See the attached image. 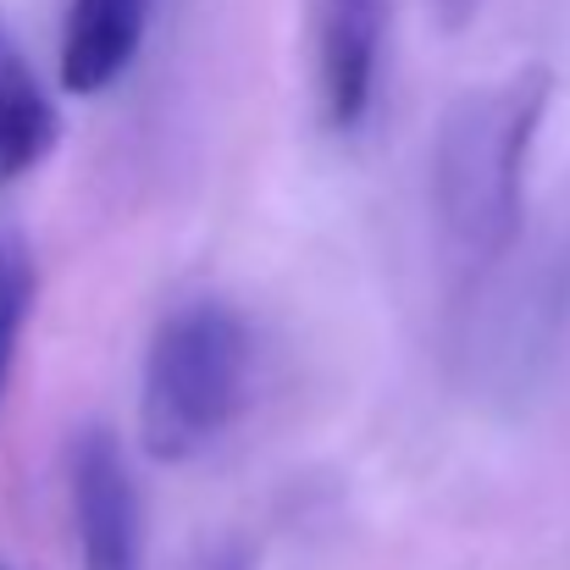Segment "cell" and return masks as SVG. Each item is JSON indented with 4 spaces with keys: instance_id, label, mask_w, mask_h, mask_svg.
<instances>
[{
    "instance_id": "4",
    "label": "cell",
    "mask_w": 570,
    "mask_h": 570,
    "mask_svg": "<svg viewBox=\"0 0 570 570\" xmlns=\"http://www.w3.org/2000/svg\"><path fill=\"white\" fill-rule=\"evenodd\" d=\"M322 45V106L338 134H355L372 111L382 56V0H322L316 17Z\"/></svg>"
},
{
    "instance_id": "5",
    "label": "cell",
    "mask_w": 570,
    "mask_h": 570,
    "mask_svg": "<svg viewBox=\"0 0 570 570\" xmlns=\"http://www.w3.org/2000/svg\"><path fill=\"white\" fill-rule=\"evenodd\" d=\"M156 0H72L61 28V89L72 100L106 95L139 56Z\"/></svg>"
},
{
    "instance_id": "8",
    "label": "cell",
    "mask_w": 570,
    "mask_h": 570,
    "mask_svg": "<svg viewBox=\"0 0 570 570\" xmlns=\"http://www.w3.org/2000/svg\"><path fill=\"white\" fill-rule=\"evenodd\" d=\"M199 570H255V554L249 549H216V554H205Z\"/></svg>"
},
{
    "instance_id": "6",
    "label": "cell",
    "mask_w": 570,
    "mask_h": 570,
    "mask_svg": "<svg viewBox=\"0 0 570 570\" xmlns=\"http://www.w3.org/2000/svg\"><path fill=\"white\" fill-rule=\"evenodd\" d=\"M56 139H61V111L0 17V184L33 173L56 150Z\"/></svg>"
},
{
    "instance_id": "9",
    "label": "cell",
    "mask_w": 570,
    "mask_h": 570,
    "mask_svg": "<svg viewBox=\"0 0 570 570\" xmlns=\"http://www.w3.org/2000/svg\"><path fill=\"white\" fill-rule=\"evenodd\" d=\"M438 6H443V17H449V22H460V17L471 11V0H438Z\"/></svg>"
},
{
    "instance_id": "2",
    "label": "cell",
    "mask_w": 570,
    "mask_h": 570,
    "mask_svg": "<svg viewBox=\"0 0 570 570\" xmlns=\"http://www.w3.org/2000/svg\"><path fill=\"white\" fill-rule=\"evenodd\" d=\"M249 387V327L222 299L178 305L145 355L139 382V443L150 460H194L210 449Z\"/></svg>"
},
{
    "instance_id": "7",
    "label": "cell",
    "mask_w": 570,
    "mask_h": 570,
    "mask_svg": "<svg viewBox=\"0 0 570 570\" xmlns=\"http://www.w3.org/2000/svg\"><path fill=\"white\" fill-rule=\"evenodd\" d=\"M33 299H39L33 255H28L22 233H0V404H6V387H11V366H17Z\"/></svg>"
},
{
    "instance_id": "3",
    "label": "cell",
    "mask_w": 570,
    "mask_h": 570,
    "mask_svg": "<svg viewBox=\"0 0 570 570\" xmlns=\"http://www.w3.org/2000/svg\"><path fill=\"white\" fill-rule=\"evenodd\" d=\"M72 521L83 570H145V515L122 443L106 426L72 443Z\"/></svg>"
},
{
    "instance_id": "1",
    "label": "cell",
    "mask_w": 570,
    "mask_h": 570,
    "mask_svg": "<svg viewBox=\"0 0 570 570\" xmlns=\"http://www.w3.org/2000/svg\"><path fill=\"white\" fill-rule=\"evenodd\" d=\"M554 100V72L527 61L449 100L432 139V205L443 244L465 266H493L521 233V189L538 128Z\"/></svg>"
}]
</instances>
